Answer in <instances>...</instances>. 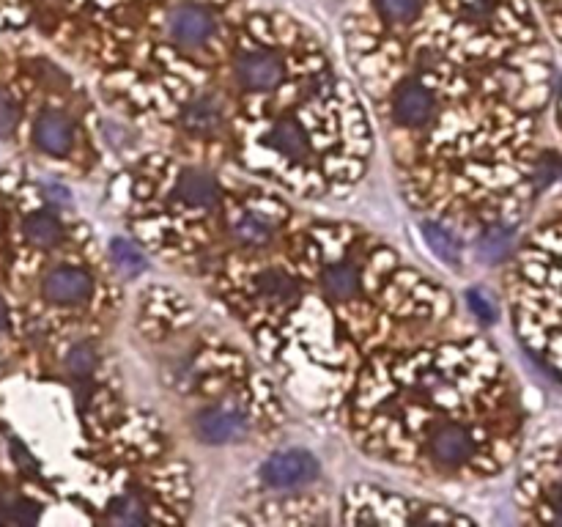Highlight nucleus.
<instances>
[{"mask_svg":"<svg viewBox=\"0 0 562 527\" xmlns=\"http://www.w3.org/2000/svg\"><path fill=\"white\" fill-rule=\"evenodd\" d=\"M428 462L439 470H456L478 456V437L464 423H439L425 442Z\"/></svg>","mask_w":562,"mask_h":527,"instance_id":"1","label":"nucleus"},{"mask_svg":"<svg viewBox=\"0 0 562 527\" xmlns=\"http://www.w3.org/2000/svg\"><path fill=\"white\" fill-rule=\"evenodd\" d=\"M165 33L170 36V42H176L179 47L201 50L217 33V17L201 3H179L165 17Z\"/></svg>","mask_w":562,"mask_h":527,"instance_id":"2","label":"nucleus"},{"mask_svg":"<svg viewBox=\"0 0 562 527\" xmlns=\"http://www.w3.org/2000/svg\"><path fill=\"white\" fill-rule=\"evenodd\" d=\"M321 467L319 459L308 451L299 448H288L275 456H269L261 464V481L269 489H297V486H308L319 478Z\"/></svg>","mask_w":562,"mask_h":527,"instance_id":"3","label":"nucleus"},{"mask_svg":"<svg viewBox=\"0 0 562 527\" xmlns=\"http://www.w3.org/2000/svg\"><path fill=\"white\" fill-rule=\"evenodd\" d=\"M250 429V420L236 404H217L198 412L195 418V434L206 445H228L242 440Z\"/></svg>","mask_w":562,"mask_h":527,"instance_id":"4","label":"nucleus"},{"mask_svg":"<svg viewBox=\"0 0 562 527\" xmlns=\"http://www.w3.org/2000/svg\"><path fill=\"white\" fill-rule=\"evenodd\" d=\"M434 91L420 80H403L393 94V119L403 130H423L434 119Z\"/></svg>","mask_w":562,"mask_h":527,"instance_id":"5","label":"nucleus"},{"mask_svg":"<svg viewBox=\"0 0 562 527\" xmlns=\"http://www.w3.org/2000/svg\"><path fill=\"white\" fill-rule=\"evenodd\" d=\"M234 75L247 91H272L283 80V61L275 50H244L236 55Z\"/></svg>","mask_w":562,"mask_h":527,"instance_id":"6","label":"nucleus"},{"mask_svg":"<svg viewBox=\"0 0 562 527\" xmlns=\"http://www.w3.org/2000/svg\"><path fill=\"white\" fill-rule=\"evenodd\" d=\"M42 294L53 305H83L94 294V280L83 267H55L44 275Z\"/></svg>","mask_w":562,"mask_h":527,"instance_id":"7","label":"nucleus"},{"mask_svg":"<svg viewBox=\"0 0 562 527\" xmlns=\"http://www.w3.org/2000/svg\"><path fill=\"white\" fill-rule=\"evenodd\" d=\"M179 121L184 132H190L195 138H214L225 127V108L220 105V99L201 94L184 105Z\"/></svg>","mask_w":562,"mask_h":527,"instance_id":"8","label":"nucleus"},{"mask_svg":"<svg viewBox=\"0 0 562 527\" xmlns=\"http://www.w3.org/2000/svg\"><path fill=\"white\" fill-rule=\"evenodd\" d=\"M33 140L36 146L50 154V157H64L72 151V143H75V124L69 121L66 113H58V110H47L39 116L36 127H33Z\"/></svg>","mask_w":562,"mask_h":527,"instance_id":"9","label":"nucleus"},{"mask_svg":"<svg viewBox=\"0 0 562 527\" xmlns=\"http://www.w3.org/2000/svg\"><path fill=\"white\" fill-rule=\"evenodd\" d=\"M266 149L283 157L288 162H299L305 160L310 154V135L305 132V127L299 124L297 119H280L272 124V130L266 132Z\"/></svg>","mask_w":562,"mask_h":527,"instance_id":"10","label":"nucleus"},{"mask_svg":"<svg viewBox=\"0 0 562 527\" xmlns=\"http://www.w3.org/2000/svg\"><path fill=\"white\" fill-rule=\"evenodd\" d=\"M173 193L181 204L195 206V209H214L217 198H220V187L212 173L198 171V168H187L179 173Z\"/></svg>","mask_w":562,"mask_h":527,"instance_id":"11","label":"nucleus"},{"mask_svg":"<svg viewBox=\"0 0 562 527\" xmlns=\"http://www.w3.org/2000/svg\"><path fill=\"white\" fill-rule=\"evenodd\" d=\"M321 289L332 302L357 300L362 289V272L354 261H335L321 272Z\"/></svg>","mask_w":562,"mask_h":527,"instance_id":"12","label":"nucleus"},{"mask_svg":"<svg viewBox=\"0 0 562 527\" xmlns=\"http://www.w3.org/2000/svg\"><path fill=\"white\" fill-rule=\"evenodd\" d=\"M231 234L244 248H264V245H269L275 228L269 223V217L261 215V212H239L231 220Z\"/></svg>","mask_w":562,"mask_h":527,"instance_id":"13","label":"nucleus"},{"mask_svg":"<svg viewBox=\"0 0 562 527\" xmlns=\"http://www.w3.org/2000/svg\"><path fill=\"white\" fill-rule=\"evenodd\" d=\"M255 291L264 297L269 305L283 308L297 300V280L291 278L283 269H264L258 278H255Z\"/></svg>","mask_w":562,"mask_h":527,"instance_id":"14","label":"nucleus"},{"mask_svg":"<svg viewBox=\"0 0 562 527\" xmlns=\"http://www.w3.org/2000/svg\"><path fill=\"white\" fill-rule=\"evenodd\" d=\"M105 519L113 525H146V522H151L149 503L135 492H127V495L110 500Z\"/></svg>","mask_w":562,"mask_h":527,"instance_id":"15","label":"nucleus"},{"mask_svg":"<svg viewBox=\"0 0 562 527\" xmlns=\"http://www.w3.org/2000/svg\"><path fill=\"white\" fill-rule=\"evenodd\" d=\"M25 239L36 245V248H55L61 237H64V228L58 223V217L50 215V212H33L28 220H25Z\"/></svg>","mask_w":562,"mask_h":527,"instance_id":"16","label":"nucleus"},{"mask_svg":"<svg viewBox=\"0 0 562 527\" xmlns=\"http://www.w3.org/2000/svg\"><path fill=\"white\" fill-rule=\"evenodd\" d=\"M513 248V228L508 226H491L478 239V256L488 264H497L510 253Z\"/></svg>","mask_w":562,"mask_h":527,"instance_id":"17","label":"nucleus"},{"mask_svg":"<svg viewBox=\"0 0 562 527\" xmlns=\"http://www.w3.org/2000/svg\"><path fill=\"white\" fill-rule=\"evenodd\" d=\"M423 234L439 259L447 261V264H453V267L461 264V248H458L456 237H453L450 231H445L442 226H436V223H423Z\"/></svg>","mask_w":562,"mask_h":527,"instance_id":"18","label":"nucleus"},{"mask_svg":"<svg viewBox=\"0 0 562 527\" xmlns=\"http://www.w3.org/2000/svg\"><path fill=\"white\" fill-rule=\"evenodd\" d=\"M110 256H113V264L118 267V272L127 275V278H135V275H140L146 269L143 253L132 242H127V239H113L110 242Z\"/></svg>","mask_w":562,"mask_h":527,"instance_id":"19","label":"nucleus"},{"mask_svg":"<svg viewBox=\"0 0 562 527\" xmlns=\"http://www.w3.org/2000/svg\"><path fill=\"white\" fill-rule=\"evenodd\" d=\"M425 0H376V9L387 22L395 25H409L420 17Z\"/></svg>","mask_w":562,"mask_h":527,"instance_id":"20","label":"nucleus"},{"mask_svg":"<svg viewBox=\"0 0 562 527\" xmlns=\"http://www.w3.org/2000/svg\"><path fill=\"white\" fill-rule=\"evenodd\" d=\"M96 363H99V357H96L94 346L88 344H77L75 349L66 355V371H69L75 379L91 377L96 371Z\"/></svg>","mask_w":562,"mask_h":527,"instance_id":"21","label":"nucleus"},{"mask_svg":"<svg viewBox=\"0 0 562 527\" xmlns=\"http://www.w3.org/2000/svg\"><path fill=\"white\" fill-rule=\"evenodd\" d=\"M467 302H469V308H472V313L478 316L480 322L483 324L497 322V308H494V302H491V297H488L486 291H480V289L467 291Z\"/></svg>","mask_w":562,"mask_h":527,"instance_id":"22","label":"nucleus"},{"mask_svg":"<svg viewBox=\"0 0 562 527\" xmlns=\"http://www.w3.org/2000/svg\"><path fill=\"white\" fill-rule=\"evenodd\" d=\"M14 121H17V110H14V105H11V99L6 94H0V132L3 135L11 132Z\"/></svg>","mask_w":562,"mask_h":527,"instance_id":"23","label":"nucleus"},{"mask_svg":"<svg viewBox=\"0 0 562 527\" xmlns=\"http://www.w3.org/2000/svg\"><path fill=\"white\" fill-rule=\"evenodd\" d=\"M47 193L53 195L55 204H66V201H69V190L61 187V184H47Z\"/></svg>","mask_w":562,"mask_h":527,"instance_id":"24","label":"nucleus"},{"mask_svg":"<svg viewBox=\"0 0 562 527\" xmlns=\"http://www.w3.org/2000/svg\"><path fill=\"white\" fill-rule=\"evenodd\" d=\"M554 519H557V522H562V495H557L554 497Z\"/></svg>","mask_w":562,"mask_h":527,"instance_id":"25","label":"nucleus"},{"mask_svg":"<svg viewBox=\"0 0 562 527\" xmlns=\"http://www.w3.org/2000/svg\"><path fill=\"white\" fill-rule=\"evenodd\" d=\"M6 324H9V316H6V308H3V302H0V330H6Z\"/></svg>","mask_w":562,"mask_h":527,"instance_id":"26","label":"nucleus"}]
</instances>
